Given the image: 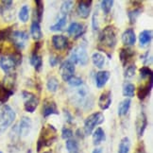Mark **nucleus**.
<instances>
[{
  "label": "nucleus",
  "mask_w": 153,
  "mask_h": 153,
  "mask_svg": "<svg viewBox=\"0 0 153 153\" xmlns=\"http://www.w3.org/2000/svg\"><path fill=\"white\" fill-rule=\"evenodd\" d=\"M57 140V129L52 125H45L41 129L40 137L37 143V150L45 146H49Z\"/></svg>",
  "instance_id": "f257e3e1"
},
{
  "label": "nucleus",
  "mask_w": 153,
  "mask_h": 153,
  "mask_svg": "<svg viewBox=\"0 0 153 153\" xmlns=\"http://www.w3.org/2000/svg\"><path fill=\"white\" fill-rule=\"evenodd\" d=\"M21 63L22 54L19 51H16L10 55H4L0 58V68L7 74L13 73L14 68L20 65Z\"/></svg>",
  "instance_id": "f03ea898"
},
{
  "label": "nucleus",
  "mask_w": 153,
  "mask_h": 153,
  "mask_svg": "<svg viewBox=\"0 0 153 153\" xmlns=\"http://www.w3.org/2000/svg\"><path fill=\"white\" fill-rule=\"evenodd\" d=\"M99 44L104 48H107L109 49L114 48L117 43V37H116V28L114 26L110 25L105 27L102 31L100 32V35L98 37Z\"/></svg>",
  "instance_id": "7ed1b4c3"
},
{
  "label": "nucleus",
  "mask_w": 153,
  "mask_h": 153,
  "mask_svg": "<svg viewBox=\"0 0 153 153\" xmlns=\"http://www.w3.org/2000/svg\"><path fill=\"white\" fill-rule=\"evenodd\" d=\"M16 118V114L9 105H4L0 109V133L8 129Z\"/></svg>",
  "instance_id": "20e7f679"
},
{
  "label": "nucleus",
  "mask_w": 153,
  "mask_h": 153,
  "mask_svg": "<svg viewBox=\"0 0 153 153\" xmlns=\"http://www.w3.org/2000/svg\"><path fill=\"white\" fill-rule=\"evenodd\" d=\"M70 62H72L74 64H79L81 66H84L89 62V57H88V53L86 50L85 45H79L78 46L72 50L70 58L68 59Z\"/></svg>",
  "instance_id": "39448f33"
},
{
  "label": "nucleus",
  "mask_w": 153,
  "mask_h": 153,
  "mask_svg": "<svg viewBox=\"0 0 153 153\" xmlns=\"http://www.w3.org/2000/svg\"><path fill=\"white\" fill-rule=\"evenodd\" d=\"M104 114L100 111H97V113H94L90 114L87 117L84 121V134L85 135H90L93 133V131H95V128L97 126L102 124L104 122Z\"/></svg>",
  "instance_id": "423d86ee"
},
{
  "label": "nucleus",
  "mask_w": 153,
  "mask_h": 153,
  "mask_svg": "<svg viewBox=\"0 0 153 153\" xmlns=\"http://www.w3.org/2000/svg\"><path fill=\"white\" fill-rule=\"evenodd\" d=\"M22 96L24 98V109L27 113L32 114L39 105V98L36 95L28 91H23Z\"/></svg>",
  "instance_id": "0eeeda50"
},
{
  "label": "nucleus",
  "mask_w": 153,
  "mask_h": 153,
  "mask_svg": "<svg viewBox=\"0 0 153 153\" xmlns=\"http://www.w3.org/2000/svg\"><path fill=\"white\" fill-rule=\"evenodd\" d=\"M9 39L17 49L21 50L23 48H25V46L27 43L28 34L25 30H14L11 32Z\"/></svg>",
  "instance_id": "6e6552de"
},
{
  "label": "nucleus",
  "mask_w": 153,
  "mask_h": 153,
  "mask_svg": "<svg viewBox=\"0 0 153 153\" xmlns=\"http://www.w3.org/2000/svg\"><path fill=\"white\" fill-rule=\"evenodd\" d=\"M32 128V121L27 116H23L22 119L20 120L19 124L16 125L13 131H16V135H18L19 137H26L29 134Z\"/></svg>",
  "instance_id": "1a4fd4ad"
},
{
  "label": "nucleus",
  "mask_w": 153,
  "mask_h": 153,
  "mask_svg": "<svg viewBox=\"0 0 153 153\" xmlns=\"http://www.w3.org/2000/svg\"><path fill=\"white\" fill-rule=\"evenodd\" d=\"M75 64L70 62L69 60L64 61L62 62L61 67H60V75L63 81H68L71 78L74 76L75 74Z\"/></svg>",
  "instance_id": "9d476101"
},
{
  "label": "nucleus",
  "mask_w": 153,
  "mask_h": 153,
  "mask_svg": "<svg viewBox=\"0 0 153 153\" xmlns=\"http://www.w3.org/2000/svg\"><path fill=\"white\" fill-rule=\"evenodd\" d=\"M59 110H58V106L56 102L50 98H46L43 102V107H42V114L45 118H48V117L51 115H57L59 114Z\"/></svg>",
  "instance_id": "9b49d317"
},
{
  "label": "nucleus",
  "mask_w": 153,
  "mask_h": 153,
  "mask_svg": "<svg viewBox=\"0 0 153 153\" xmlns=\"http://www.w3.org/2000/svg\"><path fill=\"white\" fill-rule=\"evenodd\" d=\"M92 0H82L79 2L78 8H76V13L82 19H87L91 13L92 9Z\"/></svg>",
  "instance_id": "f8f14e48"
},
{
  "label": "nucleus",
  "mask_w": 153,
  "mask_h": 153,
  "mask_svg": "<svg viewBox=\"0 0 153 153\" xmlns=\"http://www.w3.org/2000/svg\"><path fill=\"white\" fill-rule=\"evenodd\" d=\"M73 98H74V101L76 103H78L79 106H81V107L87 108L88 104H90V99H89L90 96L84 88H80V89L76 91L74 94Z\"/></svg>",
  "instance_id": "ddd939ff"
},
{
  "label": "nucleus",
  "mask_w": 153,
  "mask_h": 153,
  "mask_svg": "<svg viewBox=\"0 0 153 153\" xmlns=\"http://www.w3.org/2000/svg\"><path fill=\"white\" fill-rule=\"evenodd\" d=\"M86 27L83 24L79 22H72L67 28V32L74 39H78L84 34Z\"/></svg>",
  "instance_id": "4468645a"
},
{
  "label": "nucleus",
  "mask_w": 153,
  "mask_h": 153,
  "mask_svg": "<svg viewBox=\"0 0 153 153\" xmlns=\"http://www.w3.org/2000/svg\"><path fill=\"white\" fill-rule=\"evenodd\" d=\"M135 125H136V132H137L138 137L139 138L142 137L146 127H148V117H146V115L144 111H141V113L139 114V115L137 116Z\"/></svg>",
  "instance_id": "2eb2a0df"
},
{
  "label": "nucleus",
  "mask_w": 153,
  "mask_h": 153,
  "mask_svg": "<svg viewBox=\"0 0 153 153\" xmlns=\"http://www.w3.org/2000/svg\"><path fill=\"white\" fill-rule=\"evenodd\" d=\"M51 42H52L53 48H54L56 50L65 49V48H67V46L69 45L68 38L63 36V35H61V34L54 35V36L52 37Z\"/></svg>",
  "instance_id": "dca6fc26"
},
{
  "label": "nucleus",
  "mask_w": 153,
  "mask_h": 153,
  "mask_svg": "<svg viewBox=\"0 0 153 153\" xmlns=\"http://www.w3.org/2000/svg\"><path fill=\"white\" fill-rule=\"evenodd\" d=\"M135 55V51L129 48H123L119 51V60L122 62L123 66H128L129 62L132 60Z\"/></svg>",
  "instance_id": "f3484780"
},
{
  "label": "nucleus",
  "mask_w": 153,
  "mask_h": 153,
  "mask_svg": "<svg viewBox=\"0 0 153 153\" xmlns=\"http://www.w3.org/2000/svg\"><path fill=\"white\" fill-rule=\"evenodd\" d=\"M121 40L123 45H125L126 46L134 45L135 43H136V35H135V31L133 30V28H127L123 32Z\"/></svg>",
  "instance_id": "a211bd4d"
},
{
  "label": "nucleus",
  "mask_w": 153,
  "mask_h": 153,
  "mask_svg": "<svg viewBox=\"0 0 153 153\" xmlns=\"http://www.w3.org/2000/svg\"><path fill=\"white\" fill-rule=\"evenodd\" d=\"M152 83H153V78H150L146 84L139 86L137 90V97L140 100H145L149 96V94L152 90Z\"/></svg>",
  "instance_id": "6ab92c4d"
},
{
  "label": "nucleus",
  "mask_w": 153,
  "mask_h": 153,
  "mask_svg": "<svg viewBox=\"0 0 153 153\" xmlns=\"http://www.w3.org/2000/svg\"><path fill=\"white\" fill-rule=\"evenodd\" d=\"M111 104V92L110 90L103 92L98 98V106L102 111L108 110Z\"/></svg>",
  "instance_id": "aec40b11"
},
{
  "label": "nucleus",
  "mask_w": 153,
  "mask_h": 153,
  "mask_svg": "<svg viewBox=\"0 0 153 153\" xmlns=\"http://www.w3.org/2000/svg\"><path fill=\"white\" fill-rule=\"evenodd\" d=\"M111 76V73L107 70H103V71H99L96 75V85L98 89H101L106 84Z\"/></svg>",
  "instance_id": "412c9836"
},
{
  "label": "nucleus",
  "mask_w": 153,
  "mask_h": 153,
  "mask_svg": "<svg viewBox=\"0 0 153 153\" xmlns=\"http://www.w3.org/2000/svg\"><path fill=\"white\" fill-rule=\"evenodd\" d=\"M67 23V16L60 14L57 19V22L55 24H53L52 26H50V30L54 31V32H58V31H62L63 30V28L65 27Z\"/></svg>",
  "instance_id": "4be33fe9"
},
{
  "label": "nucleus",
  "mask_w": 153,
  "mask_h": 153,
  "mask_svg": "<svg viewBox=\"0 0 153 153\" xmlns=\"http://www.w3.org/2000/svg\"><path fill=\"white\" fill-rule=\"evenodd\" d=\"M92 62L93 64L98 69H102L106 63V58L100 52H95L92 55Z\"/></svg>",
  "instance_id": "5701e85b"
},
{
  "label": "nucleus",
  "mask_w": 153,
  "mask_h": 153,
  "mask_svg": "<svg viewBox=\"0 0 153 153\" xmlns=\"http://www.w3.org/2000/svg\"><path fill=\"white\" fill-rule=\"evenodd\" d=\"M29 62L37 72H40L41 69L43 68V58L38 53H32L30 59H29Z\"/></svg>",
  "instance_id": "b1692460"
},
{
  "label": "nucleus",
  "mask_w": 153,
  "mask_h": 153,
  "mask_svg": "<svg viewBox=\"0 0 153 153\" xmlns=\"http://www.w3.org/2000/svg\"><path fill=\"white\" fill-rule=\"evenodd\" d=\"M151 40H152V30H150V29L149 30L146 29V30H143L139 34V43L142 48L149 45L151 42Z\"/></svg>",
  "instance_id": "393cba45"
},
{
  "label": "nucleus",
  "mask_w": 153,
  "mask_h": 153,
  "mask_svg": "<svg viewBox=\"0 0 153 153\" xmlns=\"http://www.w3.org/2000/svg\"><path fill=\"white\" fill-rule=\"evenodd\" d=\"M30 34L32 38L35 41H39L40 39H42L43 37V32H42V29H41V26H40V23L37 21H33L31 23V26H30Z\"/></svg>",
  "instance_id": "a878e982"
},
{
  "label": "nucleus",
  "mask_w": 153,
  "mask_h": 153,
  "mask_svg": "<svg viewBox=\"0 0 153 153\" xmlns=\"http://www.w3.org/2000/svg\"><path fill=\"white\" fill-rule=\"evenodd\" d=\"M105 139V131L102 128H97L95 131H93V144L95 146L100 145Z\"/></svg>",
  "instance_id": "bb28decb"
},
{
  "label": "nucleus",
  "mask_w": 153,
  "mask_h": 153,
  "mask_svg": "<svg viewBox=\"0 0 153 153\" xmlns=\"http://www.w3.org/2000/svg\"><path fill=\"white\" fill-rule=\"evenodd\" d=\"M131 105V100L129 98H125L124 100L121 101L118 106V110H117V114H118V115L120 117L125 116L128 113Z\"/></svg>",
  "instance_id": "cd10ccee"
},
{
  "label": "nucleus",
  "mask_w": 153,
  "mask_h": 153,
  "mask_svg": "<svg viewBox=\"0 0 153 153\" xmlns=\"http://www.w3.org/2000/svg\"><path fill=\"white\" fill-rule=\"evenodd\" d=\"M44 2L41 0H36L35 1V10H34V14L36 15V20L37 22H42L43 20V15H44Z\"/></svg>",
  "instance_id": "c85d7f7f"
},
{
  "label": "nucleus",
  "mask_w": 153,
  "mask_h": 153,
  "mask_svg": "<svg viewBox=\"0 0 153 153\" xmlns=\"http://www.w3.org/2000/svg\"><path fill=\"white\" fill-rule=\"evenodd\" d=\"M135 90H136V88H135V85L133 83H131V82L126 83L123 86V91H122L123 96L126 98L131 99V97L135 96Z\"/></svg>",
  "instance_id": "c756f323"
},
{
  "label": "nucleus",
  "mask_w": 153,
  "mask_h": 153,
  "mask_svg": "<svg viewBox=\"0 0 153 153\" xmlns=\"http://www.w3.org/2000/svg\"><path fill=\"white\" fill-rule=\"evenodd\" d=\"M141 13H142V9H141V7H134L131 10H128V17L129 23H131V25L134 24Z\"/></svg>",
  "instance_id": "7c9ffc66"
},
{
  "label": "nucleus",
  "mask_w": 153,
  "mask_h": 153,
  "mask_svg": "<svg viewBox=\"0 0 153 153\" xmlns=\"http://www.w3.org/2000/svg\"><path fill=\"white\" fill-rule=\"evenodd\" d=\"M59 86H60V83H59V80L56 76H51L50 78L48 79V81H46V88L51 93H55L58 91Z\"/></svg>",
  "instance_id": "2f4dec72"
},
{
  "label": "nucleus",
  "mask_w": 153,
  "mask_h": 153,
  "mask_svg": "<svg viewBox=\"0 0 153 153\" xmlns=\"http://www.w3.org/2000/svg\"><path fill=\"white\" fill-rule=\"evenodd\" d=\"M131 145V140L128 137L122 138L118 146V153H129Z\"/></svg>",
  "instance_id": "473e14b6"
},
{
  "label": "nucleus",
  "mask_w": 153,
  "mask_h": 153,
  "mask_svg": "<svg viewBox=\"0 0 153 153\" xmlns=\"http://www.w3.org/2000/svg\"><path fill=\"white\" fill-rule=\"evenodd\" d=\"M13 91L7 89V88L0 83V102L6 103L9 100V98L13 95Z\"/></svg>",
  "instance_id": "72a5a7b5"
},
{
  "label": "nucleus",
  "mask_w": 153,
  "mask_h": 153,
  "mask_svg": "<svg viewBox=\"0 0 153 153\" xmlns=\"http://www.w3.org/2000/svg\"><path fill=\"white\" fill-rule=\"evenodd\" d=\"M65 146L68 153H79V146L76 140L74 139L67 140Z\"/></svg>",
  "instance_id": "f704fd0d"
},
{
  "label": "nucleus",
  "mask_w": 153,
  "mask_h": 153,
  "mask_svg": "<svg viewBox=\"0 0 153 153\" xmlns=\"http://www.w3.org/2000/svg\"><path fill=\"white\" fill-rule=\"evenodd\" d=\"M19 20L22 23H27L29 19V7L27 5H23L18 13Z\"/></svg>",
  "instance_id": "c9c22d12"
},
{
  "label": "nucleus",
  "mask_w": 153,
  "mask_h": 153,
  "mask_svg": "<svg viewBox=\"0 0 153 153\" xmlns=\"http://www.w3.org/2000/svg\"><path fill=\"white\" fill-rule=\"evenodd\" d=\"M73 6H74V2L73 1H64V2H62V7H61V13H60V14L68 16V14L72 11Z\"/></svg>",
  "instance_id": "e433bc0d"
},
{
  "label": "nucleus",
  "mask_w": 153,
  "mask_h": 153,
  "mask_svg": "<svg viewBox=\"0 0 153 153\" xmlns=\"http://www.w3.org/2000/svg\"><path fill=\"white\" fill-rule=\"evenodd\" d=\"M114 0H103V1H101L100 7H101V10L105 15H107L111 13V8H113V6H114Z\"/></svg>",
  "instance_id": "4c0bfd02"
},
{
  "label": "nucleus",
  "mask_w": 153,
  "mask_h": 153,
  "mask_svg": "<svg viewBox=\"0 0 153 153\" xmlns=\"http://www.w3.org/2000/svg\"><path fill=\"white\" fill-rule=\"evenodd\" d=\"M135 71H136V65L134 63H131L128 65L125 69L124 72V78L125 79H131L135 75Z\"/></svg>",
  "instance_id": "58836bf2"
},
{
  "label": "nucleus",
  "mask_w": 153,
  "mask_h": 153,
  "mask_svg": "<svg viewBox=\"0 0 153 153\" xmlns=\"http://www.w3.org/2000/svg\"><path fill=\"white\" fill-rule=\"evenodd\" d=\"M140 76L143 79H148V78H152L153 76V73H152V70L148 67V66H143L140 68Z\"/></svg>",
  "instance_id": "ea45409f"
},
{
  "label": "nucleus",
  "mask_w": 153,
  "mask_h": 153,
  "mask_svg": "<svg viewBox=\"0 0 153 153\" xmlns=\"http://www.w3.org/2000/svg\"><path fill=\"white\" fill-rule=\"evenodd\" d=\"M67 82L71 87H79V86H81L82 84H83V81H82V79L80 78H79V76H74L73 78L70 79Z\"/></svg>",
  "instance_id": "a19ab883"
},
{
  "label": "nucleus",
  "mask_w": 153,
  "mask_h": 153,
  "mask_svg": "<svg viewBox=\"0 0 153 153\" xmlns=\"http://www.w3.org/2000/svg\"><path fill=\"white\" fill-rule=\"evenodd\" d=\"M74 135V132L71 128H63L62 129V138L64 140H69V139H72Z\"/></svg>",
  "instance_id": "79ce46f5"
},
{
  "label": "nucleus",
  "mask_w": 153,
  "mask_h": 153,
  "mask_svg": "<svg viewBox=\"0 0 153 153\" xmlns=\"http://www.w3.org/2000/svg\"><path fill=\"white\" fill-rule=\"evenodd\" d=\"M141 60H142L145 66L151 63L152 62V55H151L150 51H146L145 54H143L142 56H141Z\"/></svg>",
  "instance_id": "37998d69"
},
{
  "label": "nucleus",
  "mask_w": 153,
  "mask_h": 153,
  "mask_svg": "<svg viewBox=\"0 0 153 153\" xmlns=\"http://www.w3.org/2000/svg\"><path fill=\"white\" fill-rule=\"evenodd\" d=\"M11 32H13V30H11V27H9L7 28L3 29V30L0 31V41H3V40H7L10 38Z\"/></svg>",
  "instance_id": "c03bdc74"
},
{
  "label": "nucleus",
  "mask_w": 153,
  "mask_h": 153,
  "mask_svg": "<svg viewBox=\"0 0 153 153\" xmlns=\"http://www.w3.org/2000/svg\"><path fill=\"white\" fill-rule=\"evenodd\" d=\"M61 63V58L59 56H56V55H51L49 57V64L52 66V67H55L57 66L58 64Z\"/></svg>",
  "instance_id": "a18cd8bd"
},
{
  "label": "nucleus",
  "mask_w": 153,
  "mask_h": 153,
  "mask_svg": "<svg viewBox=\"0 0 153 153\" xmlns=\"http://www.w3.org/2000/svg\"><path fill=\"white\" fill-rule=\"evenodd\" d=\"M92 24H93V29H94V30H97V29H98V23H97V13L94 14V16H93V21H92Z\"/></svg>",
  "instance_id": "49530a36"
},
{
  "label": "nucleus",
  "mask_w": 153,
  "mask_h": 153,
  "mask_svg": "<svg viewBox=\"0 0 153 153\" xmlns=\"http://www.w3.org/2000/svg\"><path fill=\"white\" fill-rule=\"evenodd\" d=\"M64 115H65V118H66V120H67L69 123H71V122L73 121V117H72L71 114H70L67 110L64 111Z\"/></svg>",
  "instance_id": "de8ad7c7"
},
{
  "label": "nucleus",
  "mask_w": 153,
  "mask_h": 153,
  "mask_svg": "<svg viewBox=\"0 0 153 153\" xmlns=\"http://www.w3.org/2000/svg\"><path fill=\"white\" fill-rule=\"evenodd\" d=\"M41 46H42V43H41V42H36V43H35L32 53H38V50L41 48Z\"/></svg>",
  "instance_id": "09e8293b"
},
{
  "label": "nucleus",
  "mask_w": 153,
  "mask_h": 153,
  "mask_svg": "<svg viewBox=\"0 0 153 153\" xmlns=\"http://www.w3.org/2000/svg\"><path fill=\"white\" fill-rule=\"evenodd\" d=\"M135 153H146V149H145V146H144V145H142V146H139L138 148H137V149H136V151H135Z\"/></svg>",
  "instance_id": "8fccbe9b"
},
{
  "label": "nucleus",
  "mask_w": 153,
  "mask_h": 153,
  "mask_svg": "<svg viewBox=\"0 0 153 153\" xmlns=\"http://www.w3.org/2000/svg\"><path fill=\"white\" fill-rule=\"evenodd\" d=\"M92 153H103V149H102V148H96L93 150Z\"/></svg>",
  "instance_id": "3c124183"
},
{
  "label": "nucleus",
  "mask_w": 153,
  "mask_h": 153,
  "mask_svg": "<svg viewBox=\"0 0 153 153\" xmlns=\"http://www.w3.org/2000/svg\"><path fill=\"white\" fill-rule=\"evenodd\" d=\"M43 153H51V152H48V151H46V152H43Z\"/></svg>",
  "instance_id": "603ef678"
},
{
  "label": "nucleus",
  "mask_w": 153,
  "mask_h": 153,
  "mask_svg": "<svg viewBox=\"0 0 153 153\" xmlns=\"http://www.w3.org/2000/svg\"><path fill=\"white\" fill-rule=\"evenodd\" d=\"M27 153H31V151H30V150H28V152H27Z\"/></svg>",
  "instance_id": "864d4df0"
},
{
  "label": "nucleus",
  "mask_w": 153,
  "mask_h": 153,
  "mask_svg": "<svg viewBox=\"0 0 153 153\" xmlns=\"http://www.w3.org/2000/svg\"><path fill=\"white\" fill-rule=\"evenodd\" d=\"M0 153H2V151H0Z\"/></svg>",
  "instance_id": "5fc2aeb1"
}]
</instances>
